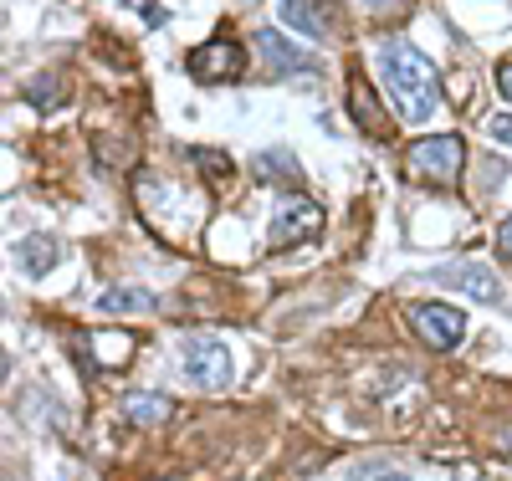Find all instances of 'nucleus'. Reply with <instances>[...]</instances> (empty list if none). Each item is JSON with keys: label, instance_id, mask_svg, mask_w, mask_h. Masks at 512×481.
Listing matches in <instances>:
<instances>
[{"label": "nucleus", "instance_id": "obj_1", "mask_svg": "<svg viewBox=\"0 0 512 481\" xmlns=\"http://www.w3.org/2000/svg\"><path fill=\"white\" fill-rule=\"evenodd\" d=\"M379 82L390 87L400 118H410V123L436 118L441 82H436V67L420 57V47H410V41H400V36L384 41V47H379Z\"/></svg>", "mask_w": 512, "mask_h": 481}, {"label": "nucleus", "instance_id": "obj_2", "mask_svg": "<svg viewBox=\"0 0 512 481\" xmlns=\"http://www.w3.org/2000/svg\"><path fill=\"white\" fill-rule=\"evenodd\" d=\"M461 159H466L461 134H431V139H415L405 149V169L415 174L420 185H436V190H456Z\"/></svg>", "mask_w": 512, "mask_h": 481}, {"label": "nucleus", "instance_id": "obj_3", "mask_svg": "<svg viewBox=\"0 0 512 481\" xmlns=\"http://www.w3.org/2000/svg\"><path fill=\"white\" fill-rule=\"evenodd\" d=\"M318 231H323V210H318L308 195H282L272 226H267V246H272V251H287V246H297V241H313Z\"/></svg>", "mask_w": 512, "mask_h": 481}, {"label": "nucleus", "instance_id": "obj_4", "mask_svg": "<svg viewBox=\"0 0 512 481\" xmlns=\"http://www.w3.org/2000/svg\"><path fill=\"white\" fill-rule=\"evenodd\" d=\"M405 318H410L415 338H420L425 348H436V354L456 348V343H461V333H466V313H461V308H451V302H415V308H410Z\"/></svg>", "mask_w": 512, "mask_h": 481}, {"label": "nucleus", "instance_id": "obj_5", "mask_svg": "<svg viewBox=\"0 0 512 481\" xmlns=\"http://www.w3.org/2000/svg\"><path fill=\"white\" fill-rule=\"evenodd\" d=\"M185 379L195 384V389H226L231 384V348L221 343V338H185Z\"/></svg>", "mask_w": 512, "mask_h": 481}, {"label": "nucleus", "instance_id": "obj_6", "mask_svg": "<svg viewBox=\"0 0 512 481\" xmlns=\"http://www.w3.org/2000/svg\"><path fill=\"white\" fill-rule=\"evenodd\" d=\"M185 72L195 82H236L246 72V52L236 47L231 36H210V41H200V47L185 57Z\"/></svg>", "mask_w": 512, "mask_h": 481}, {"label": "nucleus", "instance_id": "obj_7", "mask_svg": "<svg viewBox=\"0 0 512 481\" xmlns=\"http://www.w3.org/2000/svg\"><path fill=\"white\" fill-rule=\"evenodd\" d=\"M431 282L456 287V292L477 297V302H502V277H492V267H482V261H451V267H436Z\"/></svg>", "mask_w": 512, "mask_h": 481}, {"label": "nucleus", "instance_id": "obj_8", "mask_svg": "<svg viewBox=\"0 0 512 481\" xmlns=\"http://www.w3.org/2000/svg\"><path fill=\"white\" fill-rule=\"evenodd\" d=\"M256 47L267 52V67H272L277 77L318 72V57H313V52H297V41H287L282 31H262V36H256Z\"/></svg>", "mask_w": 512, "mask_h": 481}, {"label": "nucleus", "instance_id": "obj_9", "mask_svg": "<svg viewBox=\"0 0 512 481\" xmlns=\"http://www.w3.org/2000/svg\"><path fill=\"white\" fill-rule=\"evenodd\" d=\"M349 113H354V123L364 128V134H384V108L374 103L369 77H364V72H354V77H349Z\"/></svg>", "mask_w": 512, "mask_h": 481}, {"label": "nucleus", "instance_id": "obj_10", "mask_svg": "<svg viewBox=\"0 0 512 481\" xmlns=\"http://www.w3.org/2000/svg\"><path fill=\"white\" fill-rule=\"evenodd\" d=\"M277 16H282L292 31L313 36V41L328 36V21H323V11H318V0H277Z\"/></svg>", "mask_w": 512, "mask_h": 481}, {"label": "nucleus", "instance_id": "obj_11", "mask_svg": "<svg viewBox=\"0 0 512 481\" xmlns=\"http://www.w3.org/2000/svg\"><path fill=\"white\" fill-rule=\"evenodd\" d=\"M256 180H267V185H282L287 195H297V185H303V169H297L282 149H267L262 159H256Z\"/></svg>", "mask_w": 512, "mask_h": 481}, {"label": "nucleus", "instance_id": "obj_12", "mask_svg": "<svg viewBox=\"0 0 512 481\" xmlns=\"http://www.w3.org/2000/svg\"><path fill=\"white\" fill-rule=\"evenodd\" d=\"M16 261L26 267V277H41L57 261V241L52 236H26V241H16Z\"/></svg>", "mask_w": 512, "mask_h": 481}, {"label": "nucleus", "instance_id": "obj_13", "mask_svg": "<svg viewBox=\"0 0 512 481\" xmlns=\"http://www.w3.org/2000/svg\"><path fill=\"white\" fill-rule=\"evenodd\" d=\"M98 313H154V292L144 287H113L98 297Z\"/></svg>", "mask_w": 512, "mask_h": 481}, {"label": "nucleus", "instance_id": "obj_14", "mask_svg": "<svg viewBox=\"0 0 512 481\" xmlns=\"http://www.w3.org/2000/svg\"><path fill=\"white\" fill-rule=\"evenodd\" d=\"M169 410H175V405L159 400V395H134V400H128V420H134V425H159V420H169Z\"/></svg>", "mask_w": 512, "mask_h": 481}, {"label": "nucleus", "instance_id": "obj_15", "mask_svg": "<svg viewBox=\"0 0 512 481\" xmlns=\"http://www.w3.org/2000/svg\"><path fill=\"white\" fill-rule=\"evenodd\" d=\"M349 476H354V481H410L395 461H374V456H369V461H359Z\"/></svg>", "mask_w": 512, "mask_h": 481}, {"label": "nucleus", "instance_id": "obj_16", "mask_svg": "<svg viewBox=\"0 0 512 481\" xmlns=\"http://www.w3.org/2000/svg\"><path fill=\"white\" fill-rule=\"evenodd\" d=\"M359 6L369 16H379V21H390V16H405L410 11V0H359Z\"/></svg>", "mask_w": 512, "mask_h": 481}, {"label": "nucleus", "instance_id": "obj_17", "mask_svg": "<svg viewBox=\"0 0 512 481\" xmlns=\"http://www.w3.org/2000/svg\"><path fill=\"white\" fill-rule=\"evenodd\" d=\"M487 139H497V144L512 149V113H492L487 118Z\"/></svg>", "mask_w": 512, "mask_h": 481}, {"label": "nucleus", "instance_id": "obj_18", "mask_svg": "<svg viewBox=\"0 0 512 481\" xmlns=\"http://www.w3.org/2000/svg\"><path fill=\"white\" fill-rule=\"evenodd\" d=\"M497 256L512 261V215H502V226H497Z\"/></svg>", "mask_w": 512, "mask_h": 481}, {"label": "nucleus", "instance_id": "obj_19", "mask_svg": "<svg viewBox=\"0 0 512 481\" xmlns=\"http://www.w3.org/2000/svg\"><path fill=\"white\" fill-rule=\"evenodd\" d=\"M62 93H67V87H62V82H36V87H31V98H36V103H47V98L57 103Z\"/></svg>", "mask_w": 512, "mask_h": 481}, {"label": "nucleus", "instance_id": "obj_20", "mask_svg": "<svg viewBox=\"0 0 512 481\" xmlns=\"http://www.w3.org/2000/svg\"><path fill=\"white\" fill-rule=\"evenodd\" d=\"M497 93L512 103V62H502V67H497Z\"/></svg>", "mask_w": 512, "mask_h": 481}]
</instances>
